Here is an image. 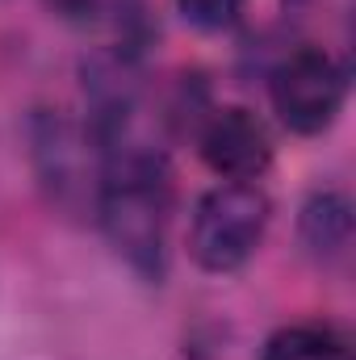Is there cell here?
<instances>
[{"label":"cell","mask_w":356,"mask_h":360,"mask_svg":"<svg viewBox=\"0 0 356 360\" xmlns=\"http://www.w3.org/2000/svg\"><path fill=\"white\" fill-rule=\"evenodd\" d=\"M96 151H101V180H96L101 231L143 281L160 285L168 264V210H172L168 164L143 139H122Z\"/></svg>","instance_id":"obj_1"},{"label":"cell","mask_w":356,"mask_h":360,"mask_svg":"<svg viewBox=\"0 0 356 360\" xmlns=\"http://www.w3.org/2000/svg\"><path fill=\"white\" fill-rule=\"evenodd\" d=\"M268 226V197L256 184H218L193 210L189 252L205 272L243 269Z\"/></svg>","instance_id":"obj_2"},{"label":"cell","mask_w":356,"mask_h":360,"mask_svg":"<svg viewBox=\"0 0 356 360\" xmlns=\"http://www.w3.org/2000/svg\"><path fill=\"white\" fill-rule=\"evenodd\" d=\"M348 96V72L319 46H302L272 72V109L293 134H323Z\"/></svg>","instance_id":"obj_3"},{"label":"cell","mask_w":356,"mask_h":360,"mask_svg":"<svg viewBox=\"0 0 356 360\" xmlns=\"http://www.w3.org/2000/svg\"><path fill=\"white\" fill-rule=\"evenodd\" d=\"M201 160L231 184L265 176L272 164V139L252 109H218L201 130Z\"/></svg>","instance_id":"obj_4"},{"label":"cell","mask_w":356,"mask_h":360,"mask_svg":"<svg viewBox=\"0 0 356 360\" xmlns=\"http://www.w3.org/2000/svg\"><path fill=\"white\" fill-rule=\"evenodd\" d=\"M34 155H38V172L55 188L59 205H72V193H80L89 180V164H101V151L80 126H72L68 117H38L34 122Z\"/></svg>","instance_id":"obj_5"},{"label":"cell","mask_w":356,"mask_h":360,"mask_svg":"<svg viewBox=\"0 0 356 360\" xmlns=\"http://www.w3.org/2000/svg\"><path fill=\"white\" fill-rule=\"evenodd\" d=\"M352 235V205L340 193H319L302 210V243L314 256H340Z\"/></svg>","instance_id":"obj_6"},{"label":"cell","mask_w":356,"mask_h":360,"mask_svg":"<svg viewBox=\"0 0 356 360\" xmlns=\"http://www.w3.org/2000/svg\"><path fill=\"white\" fill-rule=\"evenodd\" d=\"M260 360H352L348 340L331 327H314V323H298L276 331L265 344Z\"/></svg>","instance_id":"obj_7"},{"label":"cell","mask_w":356,"mask_h":360,"mask_svg":"<svg viewBox=\"0 0 356 360\" xmlns=\"http://www.w3.org/2000/svg\"><path fill=\"white\" fill-rule=\"evenodd\" d=\"M177 8L180 17L189 25H197V30H227L239 17L243 0H177Z\"/></svg>","instance_id":"obj_8"}]
</instances>
